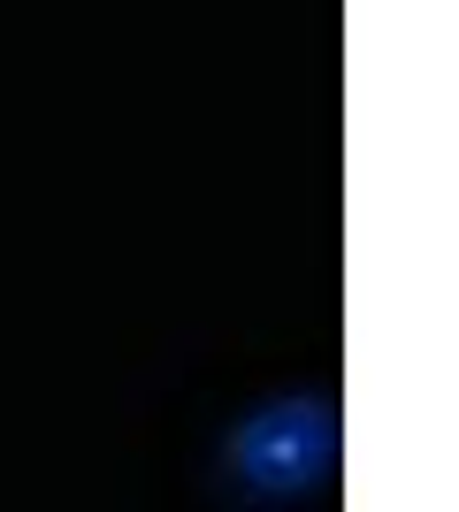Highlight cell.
Segmentation results:
<instances>
[{
    "mask_svg": "<svg viewBox=\"0 0 459 512\" xmlns=\"http://www.w3.org/2000/svg\"><path fill=\"white\" fill-rule=\"evenodd\" d=\"M345 451V421L329 390H276L261 406H245L230 421V436L215 444V482L222 505H299L322 497Z\"/></svg>",
    "mask_w": 459,
    "mask_h": 512,
    "instance_id": "1",
    "label": "cell"
}]
</instances>
